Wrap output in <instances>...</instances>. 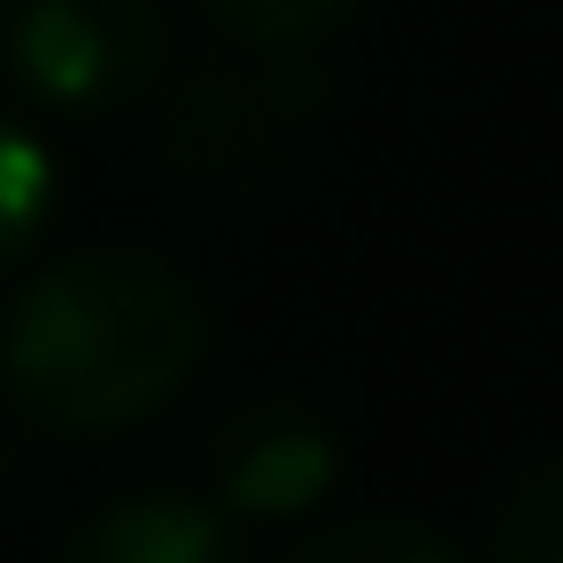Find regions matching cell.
<instances>
[{
  "label": "cell",
  "mask_w": 563,
  "mask_h": 563,
  "mask_svg": "<svg viewBox=\"0 0 563 563\" xmlns=\"http://www.w3.org/2000/svg\"><path fill=\"white\" fill-rule=\"evenodd\" d=\"M208 356V299L158 249H67L0 316L9 406L58 440L150 422Z\"/></svg>",
  "instance_id": "6da1fadb"
},
{
  "label": "cell",
  "mask_w": 563,
  "mask_h": 563,
  "mask_svg": "<svg viewBox=\"0 0 563 563\" xmlns=\"http://www.w3.org/2000/svg\"><path fill=\"white\" fill-rule=\"evenodd\" d=\"M323 117H332V75L316 67V51H249L241 67L191 75V91L166 117V166L216 199L290 191L316 166Z\"/></svg>",
  "instance_id": "7a4b0ae2"
},
{
  "label": "cell",
  "mask_w": 563,
  "mask_h": 563,
  "mask_svg": "<svg viewBox=\"0 0 563 563\" xmlns=\"http://www.w3.org/2000/svg\"><path fill=\"white\" fill-rule=\"evenodd\" d=\"M0 67L18 84V100L42 117H124L166 75V9L158 0H9Z\"/></svg>",
  "instance_id": "3957f363"
},
{
  "label": "cell",
  "mask_w": 563,
  "mask_h": 563,
  "mask_svg": "<svg viewBox=\"0 0 563 563\" xmlns=\"http://www.w3.org/2000/svg\"><path fill=\"white\" fill-rule=\"evenodd\" d=\"M340 489V431L307 406H249L216 440V514L232 522H307Z\"/></svg>",
  "instance_id": "277c9868"
},
{
  "label": "cell",
  "mask_w": 563,
  "mask_h": 563,
  "mask_svg": "<svg viewBox=\"0 0 563 563\" xmlns=\"http://www.w3.org/2000/svg\"><path fill=\"white\" fill-rule=\"evenodd\" d=\"M58 563H249V547H241V522L216 514L208 497L150 489V497H117L91 522H75Z\"/></svg>",
  "instance_id": "5b68a950"
},
{
  "label": "cell",
  "mask_w": 563,
  "mask_h": 563,
  "mask_svg": "<svg viewBox=\"0 0 563 563\" xmlns=\"http://www.w3.org/2000/svg\"><path fill=\"white\" fill-rule=\"evenodd\" d=\"M51 208H58V166H51V150H42V133L18 117V108H0V282H9V274L42 249Z\"/></svg>",
  "instance_id": "8992f818"
},
{
  "label": "cell",
  "mask_w": 563,
  "mask_h": 563,
  "mask_svg": "<svg viewBox=\"0 0 563 563\" xmlns=\"http://www.w3.org/2000/svg\"><path fill=\"white\" fill-rule=\"evenodd\" d=\"M241 51H323L365 0H199Z\"/></svg>",
  "instance_id": "52a82bcc"
},
{
  "label": "cell",
  "mask_w": 563,
  "mask_h": 563,
  "mask_svg": "<svg viewBox=\"0 0 563 563\" xmlns=\"http://www.w3.org/2000/svg\"><path fill=\"white\" fill-rule=\"evenodd\" d=\"M282 563H464V555L415 514H365V522H332L299 539Z\"/></svg>",
  "instance_id": "ba28073f"
},
{
  "label": "cell",
  "mask_w": 563,
  "mask_h": 563,
  "mask_svg": "<svg viewBox=\"0 0 563 563\" xmlns=\"http://www.w3.org/2000/svg\"><path fill=\"white\" fill-rule=\"evenodd\" d=\"M489 563H563V456L530 464L514 497L497 506Z\"/></svg>",
  "instance_id": "9c48e42d"
}]
</instances>
